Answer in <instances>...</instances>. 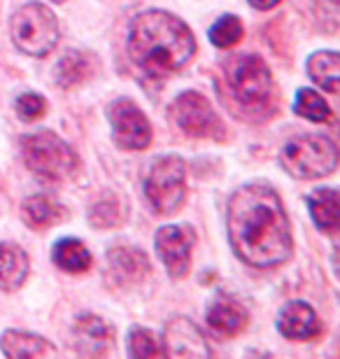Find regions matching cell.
Listing matches in <instances>:
<instances>
[{"label": "cell", "instance_id": "obj_18", "mask_svg": "<svg viewBox=\"0 0 340 359\" xmlns=\"http://www.w3.org/2000/svg\"><path fill=\"white\" fill-rule=\"evenodd\" d=\"M308 208L313 215V222L317 229L324 233H336L340 224L338 212V191L334 187H324V189H315L308 196Z\"/></svg>", "mask_w": 340, "mask_h": 359}, {"label": "cell", "instance_id": "obj_22", "mask_svg": "<svg viewBox=\"0 0 340 359\" xmlns=\"http://www.w3.org/2000/svg\"><path fill=\"white\" fill-rule=\"evenodd\" d=\"M21 215H24L28 226L47 229L63 217V210H61V205L54 203L49 196L38 194V196H31V198L24 201V205H21Z\"/></svg>", "mask_w": 340, "mask_h": 359}, {"label": "cell", "instance_id": "obj_13", "mask_svg": "<svg viewBox=\"0 0 340 359\" xmlns=\"http://www.w3.org/2000/svg\"><path fill=\"white\" fill-rule=\"evenodd\" d=\"M205 320L217 336L231 339V336H238L247 327L250 315L236 299H231L229 294H217L212 299V304L208 306Z\"/></svg>", "mask_w": 340, "mask_h": 359}, {"label": "cell", "instance_id": "obj_2", "mask_svg": "<svg viewBox=\"0 0 340 359\" xmlns=\"http://www.w3.org/2000/svg\"><path fill=\"white\" fill-rule=\"evenodd\" d=\"M196 54V38L182 19L163 10H147L128 28V59L151 80L182 70Z\"/></svg>", "mask_w": 340, "mask_h": 359}, {"label": "cell", "instance_id": "obj_14", "mask_svg": "<svg viewBox=\"0 0 340 359\" xmlns=\"http://www.w3.org/2000/svg\"><path fill=\"white\" fill-rule=\"evenodd\" d=\"M72 341L77 353L82 355H103L114 341V329L98 315H82L72 327Z\"/></svg>", "mask_w": 340, "mask_h": 359}, {"label": "cell", "instance_id": "obj_21", "mask_svg": "<svg viewBox=\"0 0 340 359\" xmlns=\"http://www.w3.org/2000/svg\"><path fill=\"white\" fill-rule=\"evenodd\" d=\"M52 259L66 273H84L91 266V252L77 238H63L56 243L52 250Z\"/></svg>", "mask_w": 340, "mask_h": 359}, {"label": "cell", "instance_id": "obj_16", "mask_svg": "<svg viewBox=\"0 0 340 359\" xmlns=\"http://www.w3.org/2000/svg\"><path fill=\"white\" fill-rule=\"evenodd\" d=\"M0 348H3L5 357L12 359H42V357H56V350L52 343L42 336L28 334V332H5L0 336Z\"/></svg>", "mask_w": 340, "mask_h": 359}, {"label": "cell", "instance_id": "obj_25", "mask_svg": "<svg viewBox=\"0 0 340 359\" xmlns=\"http://www.w3.org/2000/svg\"><path fill=\"white\" fill-rule=\"evenodd\" d=\"M128 355L137 359H151V357H163L161 341L156 339L154 332L144 327H133L128 332Z\"/></svg>", "mask_w": 340, "mask_h": 359}, {"label": "cell", "instance_id": "obj_5", "mask_svg": "<svg viewBox=\"0 0 340 359\" xmlns=\"http://www.w3.org/2000/svg\"><path fill=\"white\" fill-rule=\"evenodd\" d=\"M226 84L236 103L250 110H259L273 98V75L271 68L261 56L257 54H240L233 56L226 66Z\"/></svg>", "mask_w": 340, "mask_h": 359}, {"label": "cell", "instance_id": "obj_19", "mask_svg": "<svg viewBox=\"0 0 340 359\" xmlns=\"http://www.w3.org/2000/svg\"><path fill=\"white\" fill-rule=\"evenodd\" d=\"M93 73V56L86 52H66L61 61L54 66V82L63 89H70L75 84L84 82Z\"/></svg>", "mask_w": 340, "mask_h": 359}, {"label": "cell", "instance_id": "obj_1", "mask_svg": "<svg viewBox=\"0 0 340 359\" xmlns=\"http://www.w3.org/2000/svg\"><path fill=\"white\" fill-rule=\"evenodd\" d=\"M226 226L231 248L247 266L273 269L292 257V226L271 184L250 182L236 189L229 201Z\"/></svg>", "mask_w": 340, "mask_h": 359}, {"label": "cell", "instance_id": "obj_29", "mask_svg": "<svg viewBox=\"0 0 340 359\" xmlns=\"http://www.w3.org/2000/svg\"><path fill=\"white\" fill-rule=\"evenodd\" d=\"M247 3L254 7V10L266 12V10H273L275 5H280V0H247Z\"/></svg>", "mask_w": 340, "mask_h": 359}, {"label": "cell", "instance_id": "obj_27", "mask_svg": "<svg viewBox=\"0 0 340 359\" xmlns=\"http://www.w3.org/2000/svg\"><path fill=\"white\" fill-rule=\"evenodd\" d=\"M14 110H17V114L24 121H35L45 114L47 103H45V98L38 96V93H21L17 98V103H14Z\"/></svg>", "mask_w": 340, "mask_h": 359}, {"label": "cell", "instance_id": "obj_15", "mask_svg": "<svg viewBox=\"0 0 340 359\" xmlns=\"http://www.w3.org/2000/svg\"><path fill=\"white\" fill-rule=\"evenodd\" d=\"M107 273L119 285H133L149 273V259L142 250L128 245H114L107 252Z\"/></svg>", "mask_w": 340, "mask_h": 359}, {"label": "cell", "instance_id": "obj_30", "mask_svg": "<svg viewBox=\"0 0 340 359\" xmlns=\"http://www.w3.org/2000/svg\"><path fill=\"white\" fill-rule=\"evenodd\" d=\"M52 3H66V0H52Z\"/></svg>", "mask_w": 340, "mask_h": 359}, {"label": "cell", "instance_id": "obj_20", "mask_svg": "<svg viewBox=\"0 0 340 359\" xmlns=\"http://www.w3.org/2000/svg\"><path fill=\"white\" fill-rule=\"evenodd\" d=\"M340 56L338 52H315L308 59V75L324 91H340Z\"/></svg>", "mask_w": 340, "mask_h": 359}, {"label": "cell", "instance_id": "obj_12", "mask_svg": "<svg viewBox=\"0 0 340 359\" xmlns=\"http://www.w3.org/2000/svg\"><path fill=\"white\" fill-rule=\"evenodd\" d=\"M278 332L289 341H310L322 334V322L308 304L292 301L278 315Z\"/></svg>", "mask_w": 340, "mask_h": 359}, {"label": "cell", "instance_id": "obj_6", "mask_svg": "<svg viewBox=\"0 0 340 359\" xmlns=\"http://www.w3.org/2000/svg\"><path fill=\"white\" fill-rule=\"evenodd\" d=\"M10 33L19 52L42 59L59 42V21H56L49 7L40 3H28L12 14Z\"/></svg>", "mask_w": 340, "mask_h": 359}, {"label": "cell", "instance_id": "obj_10", "mask_svg": "<svg viewBox=\"0 0 340 359\" xmlns=\"http://www.w3.org/2000/svg\"><path fill=\"white\" fill-rule=\"evenodd\" d=\"M156 252L170 278H184L196 245V231L189 224H165L156 231Z\"/></svg>", "mask_w": 340, "mask_h": 359}, {"label": "cell", "instance_id": "obj_17", "mask_svg": "<svg viewBox=\"0 0 340 359\" xmlns=\"http://www.w3.org/2000/svg\"><path fill=\"white\" fill-rule=\"evenodd\" d=\"M28 255L14 243H0V292H14L26 283Z\"/></svg>", "mask_w": 340, "mask_h": 359}, {"label": "cell", "instance_id": "obj_11", "mask_svg": "<svg viewBox=\"0 0 340 359\" xmlns=\"http://www.w3.org/2000/svg\"><path fill=\"white\" fill-rule=\"evenodd\" d=\"M163 357L179 359H205L210 357V346L203 332L189 318H172L163 329Z\"/></svg>", "mask_w": 340, "mask_h": 359}, {"label": "cell", "instance_id": "obj_9", "mask_svg": "<svg viewBox=\"0 0 340 359\" xmlns=\"http://www.w3.org/2000/svg\"><path fill=\"white\" fill-rule=\"evenodd\" d=\"M112 138L121 149H144L151 142V124L133 100L117 98L107 105Z\"/></svg>", "mask_w": 340, "mask_h": 359}, {"label": "cell", "instance_id": "obj_4", "mask_svg": "<svg viewBox=\"0 0 340 359\" xmlns=\"http://www.w3.org/2000/svg\"><path fill=\"white\" fill-rule=\"evenodd\" d=\"M280 163L296 180L327 177L338 166V147L327 135H296L282 147Z\"/></svg>", "mask_w": 340, "mask_h": 359}, {"label": "cell", "instance_id": "obj_8", "mask_svg": "<svg viewBox=\"0 0 340 359\" xmlns=\"http://www.w3.org/2000/svg\"><path fill=\"white\" fill-rule=\"evenodd\" d=\"M170 119L179 131L193 138H219L224 135L222 119L217 117L210 100L198 91H182L170 105Z\"/></svg>", "mask_w": 340, "mask_h": 359}, {"label": "cell", "instance_id": "obj_3", "mask_svg": "<svg viewBox=\"0 0 340 359\" xmlns=\"http://www.w3.org/2000/svg\"><path fill=\"white\" fill-rule=\"evenodd\" d=\"M21 156L31 173L42 182L56 184L77 170V154L52 131H35L21 138Z\"/></svg>", "mask_w": 340, "mask_h": 359}, {"label": "cell", "instance_id": "obj_26", "mask_svg": "<svg viewBox=\"0 0 340 359\" xmlns=\"http://www.w3.org/2000/svg\"><path fill=\"white\" fill-rule=\"evenodd\" d=\"M89 222H91L93 226H98V229H110L114 224H119V222H121V212H119L117 201H112V198L98 201V203L91 208Z\"/></svg>", "mask_w": 340, "mask_h": 359}, {"label": "cell", "instance_id": "obj_7", "mask_svg": "<svg viewBox=\"0 0 340 359\" xmlns=\"http://www.w3.org/2000/svg\"><path fill=\"white\" fill-rule=\"evenodd\" d=\"M186 166L177 154H165L151 163L144 177V196L156 215H172L184 201Z\"/></svg>", "mask_w": 340, "mask_h": 359}, {"label": "cell", "instance_id": "obj_24", "mask_svg": "<svg viewBox=\"0 0 340 359\" xmlns=\"http://www.w3.org/2000/svg\"><path fill=\"white\" fill-rule=\"evenodd\" d=\"M243 21L236 17V14H224L212 24L210 28V42L217 47V49H229V47H236L238 42L243 40Z\"/></svg>", "mask_w": 340, "mask_h": 359}, {"label": "cell", "instance_id": "obj_23", "mask_svg": "<svg viewBox=\"0 0 340 359\" xmlns=\"http://www.w3.org/2000/svg\"><path fill=\"white\" fill-rule=\"evenodd\" d=\"M294 112L299 114V117L317 121V124H329V121L334 119V112H331L329 103L313 89H299L294 100Z\"/></svg>", "mask_w": 340, "mask_h": 359}, {"label": "cell", "instance_id": "obj_28", "mask_svg": "<svg viewBox=\"0 0 340 359\" xmlns=\"http://www.w3.org/2000/svg\"><path fill=\"white\" fill-rule=\"evenodd\" d=\"M315 17L327 33H336L340 26L338 0H315Z\"/></svg>", "mask_w": 340, "mask_h": 359}]
</instances>
